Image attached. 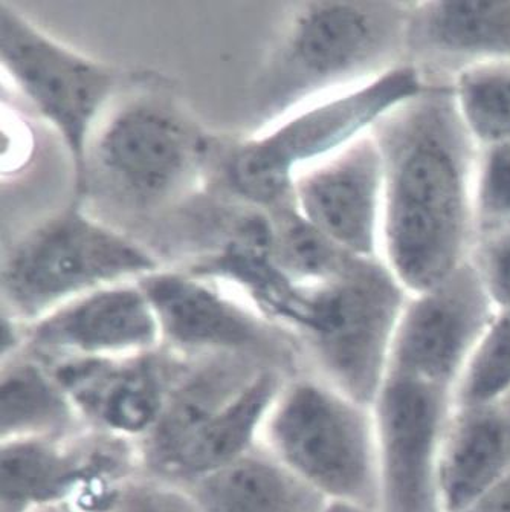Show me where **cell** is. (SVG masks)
Here are the masks:
<instances>
[{
    "mask_svg": "<svg viewBox=\"0 0 510 512\" xmlns=\"http://www.w3.org/2000/svg\"><path fill=\"white\" fill-rule=\"evenodd\" d=\"M372 133L384 161L381 259L408 294H422L474 254L480 146L452 83H423Z\"/></svg>",
    "mask_w": 510,
    "mask_h": 512,
    "instance_id": "cell-1",
    "label": "cell"
},
{
    "mask_svg": "<svg viewBox=\"0 0 510 512\" xmlns=\"http://www.w3.org/2000/svg\"><path fill=\"white\" fill-rule=\"evenodd\" d=\"M408 295L384 260L358 257L341 276L298 283L277 321L297 340L307 372L372 406Z\"/></svg>",
    "mask_w": 510,
    "mask_h": 512,
    "instance_id": "cell-2",
    "label": "cell"
},
{
    "mask_svg": "<svg viewBox=\"0 0 510 512\" xmlns=\"http://www.w3.org/2000/svg\"><path fill=\"white\" fill-rule=\"evenodd\" d=\"M259 447L326 502L379 508L372 406L300 372L269 410Z\"/></svg>",
    "mask_w": 510,
    "mask_h": 512,
    "instance_id": "cell-3",
    "label": "cell"
},
{
    "mask_svg": "<svg viewBox=\"0 0 510 512\" xmlns=\"http://www.w3.org/2000/svg\"><path fill=\"white\" fill-rule=\"evenodd\" d=\"M411 7V0L298 5L271 69V97L278 109L347 91L407 65Z\"/></svg>",
    "mask_w": 510,
    "mask_h": 512,
    "instance_id": "cell-4",
    "label": "cell"
},
{
    "mask_svg": "<svg viewBox=\"0 0 510 512\" xmlns=\"http://www.w3.org/2000/svg\"><path fill=\"white\" fill-rule=\"evenodd\" d=\"M422 88L419 72L402 65L364 85L321 98L266 137L240 146L228 169L231 184L254 204L283 201L292 193L295 169L346 149Z\"/></svg>",
    "mask_w": 510,
    "mask_h": 512,
    "instance_id": "cell-5",
    "label": "cell"
},
{
    "mask_svg": "<svg viewBox=\"0 0 510 512\" xmlns=\"http://www.w3.org/2000/svg\"><path fill=\"white\" fill-rule=\"evenodd\" d=\"M156 268L143 248L68 210L28 234L5 262L8 317L28 326L103 283L147 276Z\"/></svg>",
    "mask_w": 510,
    "mask_h": 512,
    "instance_id": "cell-6",
    "label": "cell"
},
{
    "mask_svg": "<svg viewBox=\"0 0 510 512\" xmlns=\"http://www.w3.org/2000/svg\"><path fill=\"white\" fill-rule=\"evenodd\" d=\"M0 56L23 94L62 135L74 164L77 192L84 193L89 130L112 94L115 75L5 7L0 10Z\"/></svg>",
    "mask_w": 510,
    "mask_h": 512,
    "instance_id": "cell-7",
    "label": "cell"
},
{
    "mask_svg": "<svg viewBox=\"0 0 510 512\" xmlns=\"http://www.w3.org/2000/svg\"><path fill=\"white\" fill-rule=\"evenodd\" d=\"M143 471L136 445L95 431L0 442L2 512H78Z\"/></svg>",
    "mask_w": 510,
    "mask_h": 512,
    "instance_id": "cell-8",
    "label": "cell"
},
{
    "mask_svg": "<svg viewBox=\"0 0 510 512\" xmlns=\"http://www.w3.org/2000/svg\"><path fill=\"white\" fill-rule=\"evenodd\" d=\"M155 311L162 349L181 360L239 355L289 375L304 372L297 340L277 332L263 318L225 299L199 279L152 273L139 280Z\"/></svg>",
    "mask_w": 510,
    "mask_h": 512,
    "instance_id": "cell-9",
    "label": "cell"
},
{
    "mask_svg": "<svg viewBox=\"0 0 510 512\" xmlns=\"http://www.w3.org/2000/svg\"><path fill=\"white\" fill-rule=\"evenodd\" d=\"M454 392L388 375L373 401L379 512H442L439 459Z\"/></svg>",
    "mask_w": 510,
    "mask_h": 512,
    "instance_id": "cell-10",
    "label": "cell"
},
{
    "mask_svg": "<svg viewBox=\"0 0 510 512\" xmlns=\"http://www.w3.org/2000/svg\"><path fill=\"white\" fill-rule=\"evenodd\" d=\"M495 312L472 260L437 288L408 295L394 332L388 375L454 392Z\"/></svg>",
    "mask_w": 510,
    "mask_h": 512,
    "instance_id": "cell-11",
    "label": "cell"
},
{
    "mask_svg": "<svg viewBox=\"0 0 510 512\" xmlns=\"http://www.w3.org/2000/svg\"><path fill=\"white\" fill-rule=\"evenodd\" d=\"M84 425L138 447L161 419L181 358L168 350L46 361Z\"/></svg>",
    "mask_w": 510,
    "mask_h": 512,
    "instance_id": "cell-12",
    "label": "cell"
},
{
    "mask_svg": "<svg viewBox=\"0 0 510 512\" xmlns=\"http://www.w3.org/2000/svg\"><path fill=\"white\" fill-rule=\"evenodd\" d=\"M292 196L301 216L333 244L381 259L384 161L372 132L298 176Z\"/></svg>",
    "mask_w": 510,
    "mask_h": 512,
    "instance_id": "cell-13",
    "label": "cell"
},
{
    "mask_svg": "<svg viewBox=\"0 0 510 512\" xmlns=\"http://www.w3.org/2000/svg\"><path fill=\"white\" fill-rule=\"evenodd\" d=\"M155 311L139 286L95 289L26 326V350L45 361L117 358L161 349Z\"/></svg>",
    "mask_w": 510,
    "mask_h": 512,
    "instance_id": "cell-14",
    "label": "cell"
},
{
    "mask_svg": "<svg viewBox=\"0 0 510 512\" xmlns=\"http://www.w3.org/2000/svg\"><path fill=\"white\" fill-rule=\"evenodd\" d=\"M193 135L170 112L153 104L124 107L104 127L95 161L104 178L126 198L150 205L167 198L193 164Z\"/></svg>",
    "mask_w": 510,
    "mask_h": 512,
    "instance_id": "cell-15",
    "label": "cell"
},
{
    "mask_svg": "<svg viewBox=\"0 0 510 512\" xmlns=\"http://www.w3.org/2000/svg\"><path fill=\"white\" fill-rule=\"evenodd\" d=\"M405 63L423 83H452L472 66L510 63V0H414Z\"/></svg>",
    "mask_w": 510,
    "mask_h": 512,
    "instance_id": "cell-16",
    "label": "cell"
},
{
    "mask_svg": "<svg viewBox=\"0 0 510 512\" xmlns=\"http://www.w3.org/2000/svg\"><path fill=\"white\" fill-rule=\"evenodd\" d=\"M263 369L269 366L239 355L182 360L161 419L136 447L144 473L165 479L204 425Z\"/></svg>",
    "mask_w": 510,
    "mask_h": 512,
    "instance_id": "cell-17",
    "label": "cell"
},
{
    "mask_svg": "<svg viewBox=\"0 0 510 512\" xmlns=\"http://www.w3.org/2000/svg\"><path fill=\"white\" fill-rule=\"evenodd\" d=\"M510 476V404L454 406L439 459L442 512H457Z\"/></svg>",
    "mask_w": 510,
    "mask_h": 512,
    "instance_id": "cell-18",
    "label": "cell"
},
{
    "mask_svg": "<svg viewBox=\"0 0 510 512\" xmlns=\"http://www.w3.org/2000/svg\"><path fill=\"white\" fill-rule=\"evenodd\" d=\"M291 376L294 375L274 367L257 373L197 433L165 479L187 487L259 447L269 410Z\"/></svg>",
    "mask_w": 510,
    "mask_h": 512,
    "instance_id": "cell-19",
    "label": "cell"
},
{
    "mask_svg": "<svg viewBox=\"0 0 510 512\" xmlns=\"http://www.w3.org/2000/svg\"><path fill=\"white\" fill-rule=\"evenodd\" d=\"M86 431L45 360L26 349L2 358L0 442L68 439Z\"/></svg>",
    "mask_w": 510,
    "mask_h": 512,
    "instance_id": "cell-20",
    "label": "cell"
},
{
    "mask_svg": "<svg viewBox=\"0 0 510 512\" xmlns=\"http://www.w3.org/2000/svg\"><path fill=\"white\" fill-rule=\"evenodd\" d=\"M185 488L201 512H321L327 503L260 447Z\"/></svg>",
    "mask_w": 510,
    "mask_h": 512,
    "instance_id": "cell-21",
    "label": "cell"
},
{
    "mask_svg": "<svg viewBox=\"0 0 510 512\" xmlns=\"http://www.w3.org/2000/svg\"><path fill=\"white\" fill-rule=\"evenodd\" d=\"M271 256L283 273L303 285L341 276L358 259L309 224L297 207L278 216Z\"/></svg>",
    "mask_w": 510,
    "mask_h": 512,
    "instance_id": "cell-22",
    "label": "cell"
},
{
    "mask_svg": "<svg viewBox=\"0 0 510 512\" xmlns=\"http://www.w3.org/2000/svg\"><path fill=\"white\" fill-rule=\"evenodd\" d=\"M457 107L478 146L510 143V63H485L452 80Z\"/></svg>",
    "mask_w": 510,
    "mask_h": 512,
    "instance_id": "cell-23",
    "label": "cell"
},
{
    "mask_svg": "<svg viewBox=\"0 0 510 512\" xmlns=\"http://www.w3.org/2000/svg\"><path fill=\"white\" fill-rule=\"evenodd\" d=\"M510 399V311H497L481 335L454 390L459 407L492 406Z\"/></svg>",
    "mask_w": 510,
    "mask_h": 512,
    "instance_id": "cell-24",
    "label": "cell"
},
{
    "mask_svg": "<svg viewBox=\"0 0 510 512\" xmlns=\"http://www.w3.org/2000/svg\"><path fill=\"white\" fill-rule=\"evenodd\" d=\"M474 207L477 244L510 233V143L480 146Z\"/></svg>",
    "mask_w": 510,
    "mask_h": 512,
    "instance_id": "cell-25",
    "label": "cell"
},
{
    "mask_svg": "<svg viewBox=\"0 0 510 512\" xmlns=\"http://www.w3.org/2000/svg\"><path fill=\"white\" fill-rule=\"evenodd\" d=\"M81 512H201L190 491L152 474H133Z\"/></svg>",
    "mask_w": 510,
    "mask_h": 512,
    "instance_id": "cell-26",
    "label": "cell"
},
{
    "mask_svg": "<svg viewBox=\"0 0 510 512\" xmlns=\"http://www.w3.org/2000/svg\"><path fill=\"white\" fill-rule=\"evenodd\" d=\"M472 262L497 311H510V233L478 242Z\"/></svg>",
    "mask_w": 510,
    "mask_h": 512,
    "instance_id": "cell-27",
    "label": "cell"
},
{
    "mask_svg": "<svg viewBox=\"0 0 510 512\" xmlns=\"http://www.w3.org/2000/svg\"><path fill=\"white\" fill-rule=\"evenodd\" d=\"M457 512H510V476Z\"/></svg>",
    "mask_w": 510,
    "mask_h": 512,
    "instance_id": "cell-28",
    "label": "cell"
},
{
    "mask_svg": "<svg viewBox=\"0 0 510 512\" xmlns=\"http://www.w3.org/2000/svg\"><path fill=\"white\" fill-rule=\"evenodd\" d=\"M321 512H379V509L350 505V503L327 502Z\"/></svg>",
    "mask_w": 510,
    "mask_h": 512,
    "instance_id": "cell-29",
    "label": "cell"
},
{
    "mask_svg": "<svg viewBox=\"0 0 510 512\" xmlns=\"http://www.w3.org/2000/svg\"><path fill=\"white\" fill-rule=\"evenodd\" d=\"M506 402H507V404H510V399H509V401H506Z\"/></svg>",
    "mask_w": 510,
    "mask_h": 512,
    "instance_id": "cell-30",
    "label": "cell"
}]
</instances>
